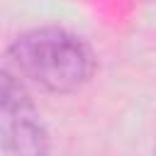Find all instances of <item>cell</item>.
<instances>
[{"label":"cell","instance_id":"1","mask_svg":"<svg viewBox=\"0 0 156 156\" xmlns=\"http://www.w3.org/2000/svg\"><path fill=\"white\" fill-rule=\"evenodd\" d=\"M7 56L17 76L49 93H73L83 88L98 68L90 44L61 27H39L15 37Z\"/></svg>","mask_w":156,"mask_h":156},{"label":"cell","instance_id":"2","mask_svg":"<svg viewBox=\"0 0 156 156\" xmlns=\"http://www.w3.org/2000/svg\"><path fill=\"white\" fill-rule=\"evenodd\" d=\"M0 141L5 156H49L41 115L10 68H2L0 76Z\"/></svg>","mask_w":156,"mask_h":156}]
</instances>
